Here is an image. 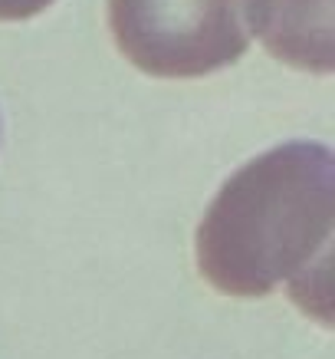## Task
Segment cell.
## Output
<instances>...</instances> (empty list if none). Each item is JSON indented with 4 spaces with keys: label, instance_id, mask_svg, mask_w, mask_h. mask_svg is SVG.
Listing matches in <instances>:
<instances>
[{
    "label": "cell",
    "instance_id": "4",
    "mask_svg": "<svg viewBox=\"0 0 335 359\" xmlns=\"http://www.w3.org/2000/svg\"><path fill=\"white\" fill-rule=\"evenodd\" d=\"M53 0H0V20H30L43 13Z\"/></svg>",
    "mask_w": 335,
    "mask_h": 359
},
{
    "label": "cell",
    "instance_id": "3",
    "mask_svg": "<svg viewBox=\"0 0 335 359\" xmlns=\"http://www.w3.org/2000/svg\"><path fill=\"white\" fill-rule=\"evenodd\" d=\"M240 11L276 60L332 73V0H247Z\"/></svg>",
    "mask_w": 335,
    "mask_h": 359
},
{
    "label": "cell",
    "instance_id": "2",
    "mask_svg": "<svg viewBox=\"0 0 335 359\" xmlns=\"http://www.w3.org/2000/svg\"><path fill=\"white\" fill-rule=\"evenodd\" d=\"M108 27L125 60L164 79L217 73L250 46L240 0H108Z\"/></svg>",
    "mask_w": 335,
    "mask_h": 359
},
{
    "label": "cell",
    "instance_id": "1",
    "mask_svg": "<svg viewBox=\"0 0 335 359\" xmlns=\"http://www.w3.org/2000/svg\"><path fill=\"white\" fill-rule=\"evenodd\" d=\"M332 221V152L286 142L220 185L197 224V267L230 297H266L286 283L309 310V297L329 290Z\"/></svg>",
    "mask_w": 335,
    "mask_h": 359
}]
</instances>
